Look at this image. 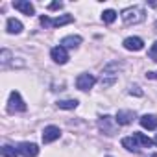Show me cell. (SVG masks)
<instances>
[{"mask_svg":"<svg viewBox=\"0 0 157 157\" xmlns=\"http://www.w3.org/2000/svg\"><path fill=\"white\" fill-rule=\"evenodd\" d=\"M57 107L59 109H76L78 107V100H59Z\"/></svg>","mask_w":157,"mask_h":157,"instance_id":"cell-20","label":"cell"},{"mask_svg":"<svg viewBox=\"0 0 157 157\" xmlns=\"http://www.w3.org/2000/svg\"><path fill=\"white\" fill-rule=\"evenodd\" d=\"M2 157H17V155H21L19 153V150L17 148H13V146H10V144H6V146H2Z\"/></svg>","mask_w":157,"mask_h":157,"instance_id":"cell-19","label":"cell"},{"mask_svg":"<svg viewBox=\"0 0 157 157\" xmlns=\"http://www.w3.org/2000/svg\"><path fill=\"white\" fill-rule=\"evenodd\" d=\"M122 21L126 22V24H139V22H142L144 21V10L142 8H139V6H131V8H126L124 11H122Z\"/></svg>","mask_w":157,"mask_h":157,"instance_id":"cell-1","label":"cell"},{"mask_svg":"<svg viewBox=\"0 0 157 157\" xmlns=\"http://www.w3.org/2000/svg\"><path fill=\"white\" fill-rule=\"evenodd\" d=\"M142 46H144V41L140 37H128V39H124V48L126 50L139 52V50H142Z\"/></svg>","mask_w":157,"mask_h":157,"instance_id":"cell-11","label":"cell"},{"mask_svg":"<svg viewBox=\"0 0 157 157\" xmlns=\"http://www.w3.org/2000/svg\"><path fill=\"white\" fill-rule=\"evenodd\" d=\"M117 72H111V68L109 67H105L104 68V74H102V78H100V83H102V87L104 89H107V87H111L115 82H117Z\"/></svg>","mask_w":157,"mask_h":157,"instance_id":"cell-10","label":"cell"},{"mask_svg":"<svg viewBox=\"0 0 157 157\" xmlns=\"http://www.w3.org/2000/svg\"><path fill=\"white\" fill-rule=\"evenodd\" d=\"M139 122L144 129H157V117L155 115H142Z\"/></svg>","mask_w":157,"mask_h":157,"instance_id":"cell-14","label":"cell"},{"mask_svg":"<svg viewBox=\"0 0 157 157\" xmlns=\"http://www.w3.org/2000/svg\"><path fill=\"white\" fill-rule=\"evenodd\" d=\"M153 144H155V146H157V135H155V139H153Z\"/></svg>","mask_w":157,"mask_h":157,"instance_id":"cell-26","label":"cell"},{"mask_svg":"<svg viewBox=\"0 0 157 157\" xmlns=\"http://www.w3.org/2000/svg\"><path fill=\"white\" fill-rule=\"evenodd\" d=\"M8 109H10V113H15V111L22 113V111H26V104H24V100L21 98V93H19V91H13V93L10 94Z\"/></svg>","mask_w":157,"mask_h":157,"instance_id":"cell-3","label":"cell"},{"mask_svg":"<svg viewBox=\"0 0 157 157\" xmlns=\"http://www.w3.org/2000/svg\"><path fill=\"white\" fill-rule=\"evenodd\" d=\"M6 28H8V33H21L22 32V22L19 19H8Z\"/></svg>","mask_w":157,"mask_h":157,"instance_id":"cell-15","label":"cell"},{"mask_svg":"<svg viewBox=\"0 0 157 157\" xmlns=\"http://www.w3.org/2000/svg\"><path fill=\"white\" fill-rule=\"evenodd\" d=\"M113 117H109V115H104V117H100V120H98V128L105 133V135H115V126H113Z\"/></svg>","mask_w":157,"mask_h":157,"instance_id":"cell-8","label":"cell"},{"mask_svg":"<svg viewBox=\"0 0 157 157\" xmlns=\"http://www.w3.org/2000/svg\"><path fill=\"white\" fill-rule=\"evenodd\" d=\"M50 56H52V59H54L56 63H59V65H65V63L68 61V52H67V48H63V46H54V48L50 50Z\"/></svg>","mask_w":157,"mask_h":157,"instance_id":"cell-9","label":"cell"},{"mask_svg":"<svg viewBox=\"0 0 157 157\" xmlns=\"http://www.w3.org/2000/svg\"><path fill=\"white\" fill-rule=\"evenodd\" d=\"M96 83V78L93 76V74H80L76 78V87L80 89V91H89V89H93V85Z\"/></svg>","mask_w":157,"mask_h":157,"instance_id":"cell-4","label":"cell"},{"mask_svg":"<svg viewBox=\"0 0 157 157\" xmlns=\"http://www.w3.org/2000/svg\"><path fill=\"white\" fill-rule=\"evenodd\" d=\"M10 57H11V52H10V50H6V48H4L2 52H0V59H2V63H4V65L10 61Z\"/></svg>","mask_w":157,"mask_h":157,"instance_id":"cell-22","label":"cell"},{"mask_svg":"<svg viewBox=\"0 0 157 157\" xmlns=\"http://www.w3.org/2000/svg\"><path fill=\"white\" fill-rule=\"evenodd\" d=\"M61 8H63L61 2H52V4H48V10H50V11H56V10H61Z\"/></svg>","mask_w":157,"mask_h":157,"instance_id":"cell-23","label":"cell"},{"mask_svg":"<svg viewBox=\"0 0 157 157\" xmlns=\"http://www.w3.org/2000/svg\"><path fill=\"white\" fill-rule=\"evenodd\" d=\"M146 78H148V80H157V70H153V72H146Z\"/></svg>","mask_w":157,"mask_h":157,"instance_id":"cell-24","label":"cell"},{"mask_svg":"<svg viewBox=\"0 0 157 157\" xmlns=\"http://www.w3.org/2000/svg\"><path fill=\"white\" fill-rule=\"evenodd\" d=\"M155 32H157V22H155Z\"/></svg>","mask_w":157,"mask_h":157,"instance_id":"cell-27","label":"cell"},{"mask_svg":"<svg viewBox=\"0 0 157 157\" xmlns=\"http://www.w3.org/2000/svg\"><path fill=\"white\" fill-rule=\"evenodd\" d=\"M13 8L15 10H19V11H22L24 15H33L35 13V8H33V4H30L28 0H17V2H13Z\"/></svg>","mask_w":157,"mask_h":157,"instance_id":"cell-12","label":"cell"},{"mask_svg":"<svg viewBox=\"0 0 157 157\" xmlns=\"http://www.w3.org/2000/svg\"><path fill=\"white\" fill-rule=\"evenodd\" d=\"M102 21H104L105 24H113V22L117 21V11H115V10H105V11L102 13Z\"/></svg>","mask_w":157,"mask_h":157,"instance_id":"cell-18","label":"cell"},{"mask_svg":"<svg viewBox=\"0 0 157 157\" xmlns=\"http://www.w3.org/2000/svg\"><path fill=\"white\" fill-rule=\"evenodd\" d=\"M17 150L22 157H37L39 155V146L33 142H21L17 146Z\"/></svg>","mask_w":157,"mask_h":157,"instance_id":"cell-5","label":"cell"},{"mask_svg":"<svg viewBox=\"0 0 157 157\" xmlns=\"http://www.w3.org/2000/svg\"><path fill=\"white\" fill-rule=\"evenodd\" d=\"M59 137H61V131H59L57 126H46V128L43 129V142H44V144H50V142L57 140Z\"/></svg>","mask_w":157,"mask_h":157,"instance_id":"cell-7","label":"cell"},{"mask_svg":"<svg viewBox=\"0 0 157 157\" xmlns=\"http://www.w3.org/2000/svg\"><path fill=\"white\" fill-rule=\"evenodd\" d=\"M151 52H155V54H157V41L153 43V46H151Z\"/></svg>","mask_w":157,"mask_h":157,"instance_id":"cell-25","label":"cell"},{"mask_svg":"<svg viewBox=\"0 0 157 157\" xmlns=\"http://www.w3.org/2000/svg\"><path fill=\"white\" fill-rule=\"evenodd\" d=\"M133 137H135V140L139 142V146L140 148H150L151 144H153V140L151 139H148L146 135H142V133H133Z\"/></svg>","mask_w":157,"mask_h":157,"instance_id":"cell-17","label":"cell"},{"mask_svg":"<svg viewBox=\"0 0 157 157\" xmlns=\"http://www.w3.org/2000/svg\"><path fill=\"white\" fill-rule=\"evenodd\" d=\"M128 93H129V94H135V96H142V94H144L139 85H129V91H128Z\"/></svg>","mask_w":157,"mask_h":157,"instance_id":"cell-21","label":"cell"},{"mask_svg":"<svg viewBox=\"0 0 157 157\" xmlns=\"http://www.w3.org/2000/svg\"><path fill=\"white\" fill-rule=\"evenodd\" d=\"M72 21H74V17H70V15H63V17H57V19H50V17H46V15L41 17V24H43L44 28H59V26L70 24Z\"/></svg>","mask_w":157,"mask_h":157,"instance_id":"cell-2","label":"cell"},{"mask_svg":"<svg viewBox=\"0 0 157 157\" xmlns=\"http://www.w3.org/2000/svg\"><path fill=\"white\" fill-rule=\"evenodd\" d=\"M122 146H124L128 151H135V153H137L139 148H140L139 142L135 140V137H124V139H122Z\"/></svg>","mask_w":157,"mask_h":157,"instance_id":"cell-16","label":"cell"},{"mask_svg":"<svg viewBox=\"0 0 157 157\" xmlns=\"http://www.w3.org/2000/svg\"><path fill=\"white\" fill-rule=\"evenodd\" d=\"M133 120H135V111H131V109H120L115 117V122L118 126H128Z\"/></svg>","mask_w":157,"mask_h":157,"instance_id":"cell-6","label":"cell"},{"mask_svg":"<svg viewBox=\"0 0 157 157\" xmlns=\"http://www.w3.org/2000/svg\"><path fill=\"white\" fill-rule=\"evenodd\" d=\"M82 44V37L80 35H68L61 39V46L63 48H78Z\"/></svg>","mask_w":157,"mask_h":157,"instance_id":"cell-13","label":"cell"}]
</instances>
